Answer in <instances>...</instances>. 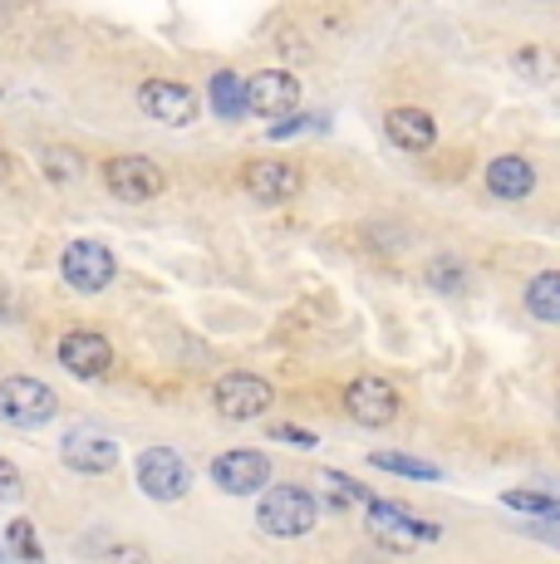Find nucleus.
Segmentation results:
<instances>
[{"label":"nucleus","mask_w":560,"mask_h":564,"mask_svg":"<svg viewBox=\"0 0 560 564\" xmlns=\"http://www.w3.org/2000/svg\"><path fill=\"white\" fill-rule=\"evenodd\" d=\"M6 540H10V550H15V555L25 560V564H45V550H40V540H35V525H30V520H10Z\"/></svg>","instance_id":"obj_22"},{"label":"nucleus","mask_w":560,"mask_h":564,"mask_svg":"<svg viewBox=\"0 0 560 564\" xmlns=\"http://www.w3.org/2000/svg\"><path fill=\"white\" fill-rule=\"evenodd\" d=\"M104 564H153L143 545H109L104 550Z\"/></svg>","instance_id":"obj_24"},{"label":"nucleus","mask_w":560,"mask_h":564,"mask_svg":"<svg viewBox=\"0 0 560 564\" xmlns=\"http://www.w3.org/2000/svg\"><path fill=\"white\" fill-rule=\"evenodd\" d=\"M40 167H45V177L55 182V187H69V182H79L84 162L74 158L69 148H45V153H40Z\"/></svg>","instance_id":"obj_20"},{"label":"nucleus","mask_w":560,"mask_h":564,"mask_svg":"<svg viewBox=\"0 0 560 564\" xmlns=\"http://www.w3.org/2000/svg\"><path fill=\"white\" fill-rule=\"evenodd\" d=\"M212 481L226 496H256L261 486H271V462L251 447H231L212 462Z\"/></svg>","instance_id":"obj_8"},{"label":"nucleus","mask_w":560,"mask_h":564,"mask_svg":"<svg viewBox=\"0 0 560 564\" xmlns=\"http://www.w3.org/2000/svg\"><path fill=\"white\" fill-rule=\"evenodd\" d=\"M60 275L69 280L79 295H99V290L114 285L118 260L109 246H99V241H74V246H64V256H60Z\"/></svg>","instance_id":"obj_4"},{"label":"nucleus","mask_w":560,"mask_h":564,"mask_svg":"<svg viewBox=\"0 0 560 564\" xmlns=\"http://www.w3.org/2000/svg\"><path fill=\"white\" fill-rule=\"evenodd\" d=\"M511 511H521V516H541V520H560V501L556 496H546V491H506L502 496Z\"/></svg>","instance_id":"obj_21"},{"label":"nucleus","mask_w":560,"mask_h":564,"mask_svg":"<svg viewBox=\"0 0 560 564\" xmlns=\"http://www.w3.org/2000/svg\"><path fill=\"white\" fill-rule=\"evenodd\" d=\"M384 128H389V143L403 148V153H428L438 143V128L423 108H389Z\"/></svg>","instance_id":"obj_15"},{"label":"nucleus","mask_w":560,"mask_h":564,"mask_svg":"<svg viewBox=\"0 0 560 564\" xmlns=\"http://www.w3.org/2000/svg\"><path fill=\"white\" fill-rule=\"evenodd\" d=\"M246 108L261 118H290L300 108V79L286 69H261L246 84Z\"/></svg>","instance_id":"obj_12"},{"label":"nucleus","mask_w":560,"mask_h":564,"mask_svg":"<svg viewBox=\"0 0 560 564\" xmlns=\"http://www.w3.org/2000/svg\"><path fill=\"white\" fill-rule=\"evenodd\" d=\"M256 520H261L266 535L276 540H300L315 530L320 506L305 486H261V506H256Z\"/></svg>","instance_id":"obj_1"},{"label":"nucleus","mask_w":560,"mask_h":564,"mask_svg":"<svg viewBox=\"0 0 560 564\" xmlns=\"http://www.w3.org/2000/svg\"><path fill=\"white\" fill-rule=\"evenodd\" d=\"M325 481H330V491H335V496H349V501H369V491H364V486H359V481H349V476L330 471V476H325Z\"/></svg>","instance_id":"obj_26"},{"label":"nucleus","mask_w":560,"mask_h":564,"mask_svg":"<svg viewBox=\"0 0 560 564\" xmlns=\"http://www.w3.org/2000/svg\"><path fill=\"white\" fill-rule=\"evenodd\" d=\"M369 535L389 550H408V545H418V540H438L443 530H438L433 520H413L398 501H374L369 496Z\"/></svg>","instance_id":"obj_6"},{"label":"nucleus","mask_w":560,"mask_h":564,"mask_svg":"<svg viewBox=\"0 0 560 564\" xmlns=\"http://www.w3.org/2000/svg\"><path fill=\"white\" fill-rule=\"evenodd\" d=\"M60 457L69 471H84V476H104L118 466V442L109 437V432L99 427H69L60 442Z\"/></svg>","instance_id":"obj_9"},{"label":"nucleus","mask_w":560,"mask_h":564,"mask_svg":"<svg viewBox=\"0 0 560 564\" xmlns=\"http://www.w3.org/2000/svg\"><path fill=\"white\" fill-rule=\"evenodd\" d=\"M531 187H536V172H531V162H526V158L506 153V158L487 162V192H492V197L521 202V197H531Z\"/></svg>","instance_id":"obj_16"},{"label":"nucleus","mask_w":560,"mask_h":564,"mask_svg":"<svg viewBox=\"0 0 560 564\" xmlns=\"http://www.w3.org/2000/svg\"><path fill=\"white\" fill-rule=\"evenodd\" d=\"M212 403H217V412L231 422H256L276 403V393L261 373H222L217 388H212Z\"/></svg>","instance_id":"obj_5"},{"label":"nucleus","mask_w":560,"mask_h":564,"mask_svg":"<svg viewBox=\"0 0 560 564\" xmlns=\"http://www.w3.org/2000/svg\"><path fill=\"white\" fill-rule=\"evenodd\" d=\"M20 491H25V481H20V471L0 457V501H20Z\"/></svg>","instance_id":"obj_25"},{"label":"nucleus","mask_w":560,"mask_h":564,"mask_svg":"<svg viewBox=\"0 0 560 564\" xmlns=\"http://www.w3.org/2000/svg\"><path fill=\"white\" fill-rule=\"evenodd\" d=\"M138 486H143L148 501L172 506L192 491V466L172 447H148V452H138Z\"/></svg>","instance_id":"obj_3"},{"label":"nucleus","mask_w":560,"mask_h":564,"mask_svg":"<svg viewBox=\"0 0 560 564\" xmlns=\"http://www.w3.org/2000/svg\"><path fill=\"white\" fill-rule=\"evenodd\" d=\"M276 442H295V447H315V432H300V427H286V422H276L271 427Z\"/></svg>","instance_id":"obj_27"},{"label":"nucleus","mask_w":560,"mask_h":564,"mask_svg":"<svg viewBox=\"0 0 560 564\" xmlns=\"http://www.w3.org/2000/svg\"><path fill=\"white\" fill-rule=\"evenodd\" d=\"M241 182L256 202H290L300 192V172L290 167V162H276V158H256L251 167L241 172Z\"/></svg>","instance_id":"obj_14"},{"label":"nucleus","mask_w":560,"mask_h":564,"mask_svg":"<svg viewBox=\"0 0 560 564\" xmlns=\"http://www.w3.org/2000/svg\"><path fill=\"white\" fill-rule=\"evenodd\" d=\"M104 182H109V192L118 202H153L168 187L163 167L148 158H109L104 162Z\"/></svg>","instance_id":"obj_7"},{"label":"nucleus","mask_w":560,"mask_h":564,"mask_svg":"<svg viewBox=\"0 0 560 564\" xmlns=\"http://www.w3.org/2000/svg\"><path fill=\"white\" fill-rule=\"evenodd\" d=\"M344 412H349L359 427H389V422L398 417L394 383H384V378H374V373L354 378V383L344 388Z\"/></svg>","instance_id":"obj_10"},{"label":"nucleus","mask_w":560,"mask_h":564,"mask_svg":"<svg viewBox=\"0 0 560 564\" xmlns=\"http://www.w3.org/2000/svg\"><path fill=\"white\" fill-rule=\"evenodd\" d=\"M526 310L546 324H560V270H546L526 285Z\"/></svg>","instance_id":"obj_17"},{"label":"nucleus","mask_w":560,"mask_h":564,"mask_svg":"<svg viewBox=\"0 0 560 564\" xmlns=\"http://www.w3.org/2000/svg\"><path fill=\"white\" fill-rule=\"evenodd\" d=\"M212 108H217L222 118H241L246 113V84L236 79L231 69H217V79H212Z\"/></svg>","instance_id":"obj_18"},{"label":"nucleus","mask_w":560,"mask_h":564,"mask_svg":"<svg viewBox=\"0 0 560 564\" xmlns=\"http://www.w3.org/2000/svg\"><path fill=\"white\" fill-rule=\"evenodd\" d=\"M379 471H394V476H413V481H443L433 462H418V457H403V452H374L369 457Z\"/></svg>","instance_id":"obj_19"},{"label":"nucleus","mask_w":560,"mask_h":564,"mask_svg":"<svg viewBox=\"0 0 560 564\" xmlns=\"http://www.w3.org/2000/svg\"><path fill=\"white\" fill-rule=\"evenodd\" d=\"M6 177H10V158L0 153V182H6Z\"/></svg>","instance_id":"obj_28"},{"label":"nucleus","mask_w":560,"mask_h":564,"mask_svg":"<svg viewBox=\"0 0 560 564\" xmlns=\"http://www.w3.org/2000/svg\"><path fill=\"white\" fill-rule=\"evenodd\" d=\"M428 280H433L438 290H448V295H462V290H467V275L457 270V260H433Z\"/></svg>","instance_id":"obj_23"},{"label":"nucleus","mask_w":560,"mask_h":564,"mask_svg":"<svg viewBox=\"0 0 560 564\" xmlns=\"http://www.w3.org/2000/svg\"><path fill=\"white\" fill-rule=\"evenodd\" d=\"M138 108H143L153 123H168V128H187L197 118V94L177 79H148L138 89Z\"/></svg>","instance_id":"obj_11"},{"label":"nucleus","mask_w":560,"mask_h":564,"mask_svg":"<svg viewBox=\"0 0 560 564\" xmlns=\"http://www.w3.org/2000/svg\"><path fill=\"white\" fill-rule=\"evenodd\" d=\"M60 364L69 368L74 378H104V373H109V364H114V349H109V339H104V334L74 329V334H64V339H60Z\"/></svg>","instance_id":"obj_13"},{"label":"nucleus","mask_w":560,"mask_h":564,"mask_svg":"<svg viewBox=\"0 0 560 564\" xmlns=\"http://www.w3.org/2000/svg\"><path fill=\"white\" fill-rule=\"evenodd\" d=\"M60 412V398L50 383H40V378L30 373H10L0 378V417L10 422V427H45V422H55Z\"/></svg>","instance_id":"obj_2"}]
</instances>
